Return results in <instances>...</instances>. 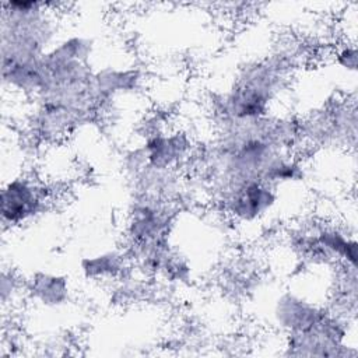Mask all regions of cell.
<instances>
[{"label":"cell","instance_id":"obj_1","mask_svg":"<svg viewBox=\"0 0 358 358\" xmlns=\"http://www.w3.org/2000/svg\"><path fill=\"white\" fill-rule=\"evenodd\" d=\"M281 78L282 74L274 64L252 66L224 96V116L231 124L267 117L270 102L278 92Z\"/></svg>","mask_w":358,"mask_h":358},{"label":"cell","instance_id":"obj_2","mask_svg":"<svg viewBox=\"0 0 358 358\" xmlns=\"http://www.w3.org/2000/svg\"><path fill=\"white\" fill-rule=\"evenodd\" d=\"M3 228H15L31 222L45 211L48 192L29 175H17L3 183L0 194Z\"/></svg>","mask_w":358,"mask_h":358},{"label":"cell","instance_id":"obj_3","mask_svg":"<svg viewBox=\"0 0 358 358\" xmlns=\"http://www.w3.org/2000/svg\"><path fill=\"white\" fill-rule=\"evenodd\" d=\"M277 203L274 185L253 179L224 192L227 213L239 222H255L264 217Z\"/></svg>","mask_w":358,"mask_h":358},{"label":"cell","instance_id":"obj_4","mask_svg":"<svg viewBox=\"0 0 358 358\" xmlns=\"http://www.w3.org/2000/svg\"><path fill=\"white\" fill-rule=\"evenodd\" d=\"M145 165L157 169H173L189 151V141L182 133H155L140 148Z\"/></svg>","mask_w":358,"mask_h":358},{"label":"cell","instance_id":"obj_5","mask_svg":"<svg viewBox=\"0 0 358 358\" xmlns=\"http://www.w3.org/2000/svg\"><path fill=\"white\" fill-rule=\"evenodd\" d=\"M275 323L288 333L299 331L315 324L327 313L323 308L298 298L294 294H282L274 306Z\"/></svg>","mask_w":358,"mask_h":358},{"label":"cell","instance_id":"obj_6","mask_svg":"<svg viewBox=\"0 0 358 358\" xmlns=\"http://www.w3.org/2000/svg\"><path fill=\"white\" fill-rule=\"evenodd\" d=\"M29 296L46 308H59L67 303L70 296L69 281L66 277L52 273H35L28 282Z\"/></svg>","mask_w":358,"mask_h":358},{"label":"cell","instance_id":"obj_7","mask_svg":"<svg viewBox=\"0 0 358 358\" xmlns=\"http://www.w3.org/2000/svg\"><path fill=\"white\" fill-rule=\"evenodd\" d=\"M315 242L319 250L329 257L345 263L351 270H357V242L352 236L345 235L337 228H322Z\"/></svg>","mask_w":358,"mask_h":358},{"label":"cell","instance_id":"obj_8","mask_svg":"<svg viewBox=\"0 0 358 358\" xmlns=\"http://www.w3.org/2000/svg\"><path fill=\"white\" fill-rule=\"evenodd\" d=\"M126 266L124 256L117 250L103 252L81 260V271L91 280L115 278L123 273Z\"/></svg>","mask_w":358,"mask_h":358},{"label":"cell","instance_id":"obj_9","mask_svg":"<svg viewBox=\"0 0 358 358\" xmlns=\"http://www.w3.org/2000/svg\"><path fill=\"white\" fill-rule=\"evenodd\" d=\"M18 289H20L18 280L11 274V271L3 270V273H1V285H0L3 308H6L7 303H11V301H14V298L20 292Z\"/></svg>","mask_w":358,"mask_h":358},{"label":"cell","instance_id":"obj_10","mask_svg":"<svg viewBox=\"0 0 358 358\" xmlns=\"http://www.w3.org/2000/svg\"><path fill=\"white\" fill-rule=\"evenodd\" d=\"M337 63L343 69L354 71L357 67V50L355 46H344L337 52Z\"/></svg>","mask_w":358,"mask_h":358}]
</instances>
